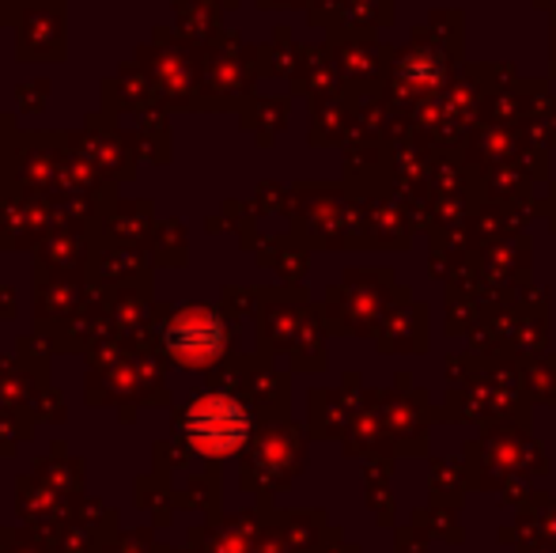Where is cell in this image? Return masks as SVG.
<instances>
[{
  "instance_id": "cell-1",
  "label": "cell",
  "mask_w": 556,
  "mask_h": 553,
  "mask_svg": "<svg viewBox=\"0 0 556 553\" xmlns=\"http://www.w3.org/2000/svg\"><path fill=\"white\" fill-rule=\"evenodd\" d=\"M190 436L198 440V448H231L242 436V417L231 402H198L190 417Z\"/></svg>"
}]
</instances>
